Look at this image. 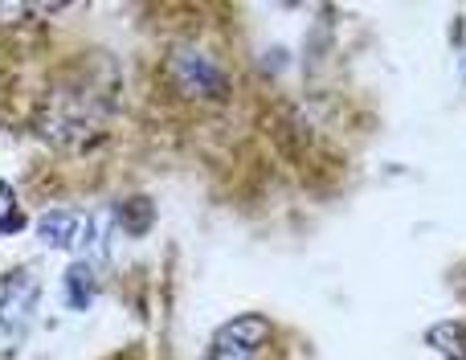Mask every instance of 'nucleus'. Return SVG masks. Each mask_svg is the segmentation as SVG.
<instances>
[{"label": "nucleus", "instance_id": "3", "mask_svg": "<svg viewBox=\"0 0 466 360\" xmlns=\"http://www.w3.org/2000/svg\"><path fill=\"white\" fill-rule=\"evenodd\" d=\"M37 238L49 250H70L82 238V213H74V209H49V213L37 217Z\"/></svg>", "mask_w": 466, "mask_h": 360}, {"label": "nucleus", "instance_id": "5", "mask_svg": "<svg viewBox=\"0 0 466 360\" xmlns=\"http://www.w3.org/2000/svg\"><path fill=\"white\" fill-rule=\"evenodd\" d=\"M270 336V320L266 315H238V320L221 324L213 345H241V348H262Z\"/></svg>", "mask_w": 466, "mask_h": 360}, {"label": "nucleus", "instance_id": "6", "mask_svg": "<svg viewBox=\"0 0 466 360\" xmlns=\"http://www.w3.org/2000/svg\"><path fill=\"white\" fill-rule=\"evenodd\" d=\"M115 217H119V225H123L127 238H144V233L156 225V205L147 197H131L115 209Z\"/></svg>", "mask_w": 466, "mask_h": 360}, {"label": "nucleus", "instance_id": "7", "mask_svg": "<svg viewBox=\"0 0 466 360\" xmlns=\"http://www.w3.org/2000/svg\"><path fill=\"white\" fill-rule=\"evenodd\" d=\"M430 345L446 348L451 360H466V328H459V324H442V328L430 332Z\"/></svg>", "mask_w": 466, "mask_h": 360}, {"label": "nucleus", "instance_id": "8", "mask_svg": "<svg viewBox=\"0 0 466 360\" xmlns=\"http://www.w3.org/2000/svg\"><path fill=\"white\" fill-rule=\"evenodd\" d=\"M16 230H25V217H21V209H16L13 189L0 180V233H16Z\"/></svg>", "mask_w": 466, "mask_h": 360}, {"label": "nucleus", "instance_id": "4", "mask_svg": "<svg viewBox=\"0 0 466 360\" xmlns=\"http://www.w3.org/2000/svg\"><path fill=\"white\" fill-rule=\"evenodd\" d=\"M95 291H98V283H95V271H90V262H70L66 266V274H62V303L70 307V312H86L90 303H95Z\"/></svg>", "mask_w": 466, "mask_h": 360}, {"label": "nucleus", "instance_id": "2", "mask_svg": "<svg viewBox=\"0 0 466 360\" xmlns=\"http://www.w3.org/2000/svg\"><path fill=\"white\" fill-rule=\"evenodd\" d=\"M33 303H37V279L21 266V271H13L5 279V287H0V332L25 328Z\"/></svg>", "mask_w": 466, "mask_h": 360}, {"label": "nucleus", "instance_id": "10", "mask_svg": "<svg viewBox=\"0 0 466 360\" xmlns=\"http://www.w3.org/2000/svg\"><path fill=\"white\" fill-rule=\"evenodd\" d=\"M25 13H29V5H0V21H16Z\"/></svg>", "mask_w": 466, "mask_h": 360}, {"label": "nucleus", "instance_id": "9", "mask_svg": "<svg viewBox=\"0 0 466 360\" xmlns=\"http://www.w3.org/2000/svg\"><path fill=\"white\" fill-rule=\"evenodd\" d=\"M209 360H262L258 348H241V345H213Z\"/></svg>", "mask_w": 466, "mask_h": 360}, {"label": "nucleus", "instance_id": "1", "mask_svg": "<svg viewBox=\"0 0 466 360\" xmlns=\"http://www.w3.org/2000/svg\"><path fill=\"white\" fill-rule=\"evenodd\" d=\"M168 82L185 98H221L229 90V78L209 54H201L197 46H177L164 62Z\"/></svg>", "mask_w": 466, "mask_h": 360}]
</instances>
